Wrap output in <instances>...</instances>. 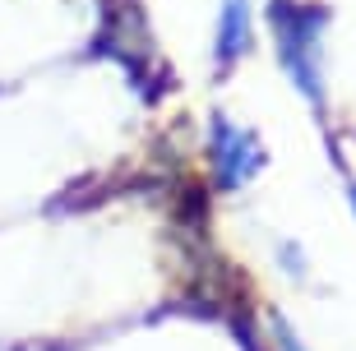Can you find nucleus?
Returning a JSON list of instances; mask_svg holds the SVG:
<instances>
[{
    "instance_id": "3",
    "label": "nucleus",
    "mask_w": 356,
    "mask_h": 351,
    "mask_svg": "<svg viewBox=\"0 0 356 351\" xmlns=\"http://www.w3.org/2000/svg\"><path fill=\"white\" fill-rule=\"evenodd\" d=\"M250 42H254V10H250V0H222V10H218V38H213V56H218L222 74L250 51Z\"/></svg>"
},
{
    "instance_id": "5",
    "label": "nucleus",
    "mask_w": 356,
    "mask_h": 351,
    "mask_svg": "<svg viewBox=\"0 0 356 351\" xmlns=\"http://www.w3.org/2000/svg\"><path fill=\"white\" fill-rule=\"evenodd\" d=\"M347 204H352V213H356V181L347 185Z\"/></svg>"
},
{
    "instance_id": "1",
    "label": "nucleus",
    "mask_w": 356,
    "mask_h": 351,
    "mask_svg": "<svg viewBox=\"0 0 356 351\" xmlns=\"http://www.w3.org/2000/svg\"><path fill=\"white\" fill-rule=\"evenodd\" d=\"M273 51L310 106H324V10L310 0H273L268 5Z\"/></svg>"
},
{
    "instance_id": "2",
    "label": "nucleus",
    "mask_w": 356,
    "mask_h": 351,
    "mask_svg": "<svg viewBox=\"0 0 356 351\" xmlns=\"http://www.w3.org/2000/svg\"><path fill=\"white\" fill-rule=\"evenodd\" d=\"M209 162H213V176L222 190H241V185H250L264 167V148L254 139L250 130H241L232 125L227 116H213L209 125Z\"/></svg>"
},
{
    "instance_id": "4",
    "label": "nucleus",
    "mask_w": 356,
    "mask_h": 351,
    "mask_svg": "<svg viewBox=\"0 0 356 351\" xmlns=\"http://www.w3.org/2000/svg\"><path fill=\"white\" fill-rule=\"evenodd\" d=\"M273 338H277V351H305L301 338L287 328V319H277V314H273Z\"/></svg>"
}]
</instances>
